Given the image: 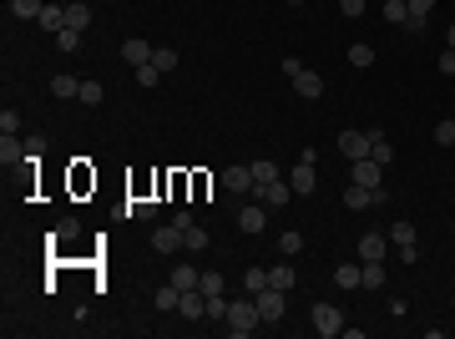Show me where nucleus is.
<instances>
[{
    "instance_id": "f257e3e1",
    "label": "nucleus",
    "mask_w": 455,
    "mask_h": 339,
    "mask_svg": "<svg viewBox=\"0 0 455 339\" xmlns=\"http://www.w3.org/2000/svg\"><path fill=\"white\" fill-rule=\"evenodd\" d=\"M233 334H253L258 324H263V314H258V304H253V294L248 299H228V319H223Z\"/></svg>"
},
{
    "instance_id": "f03ea898",
    "label": "nucleus",
    "mask_w": 455,
    "mask_h": 339,
    "mask_svg": "<svg viewBox=\"0 0 455 339\" xmlns=\"http://www.w3.org/2000/svg\"><path fill=\"white\" fill-rule=\"evenodd\" d=\"M289 188H294L299 198L319 188V173H314V147H304V157L294 162V173H289Z\"/></svg>"
},
{
    "instance_id": "7ed1b4c3",
    "label": "nucleus",
    "mask_w": 455,
    "mask_h": 339,
    "mask_svg": "<svg viewBox=\"0 0 455 339\" xmlns=\"http://www.w3.org/2000/svg\"><path fill=\"white\" fill-rule=\"evenodd\" d=\"M389 243L400 248V258H405V263H415V258H420V243H415V223H405V218H400V223H389Z\"/></svg>"
},
{
    "instance_id": "20e7f679",
    "label": "nucleus",
    "mask_w": 455,
    "mask_h": 339,
    "mask_svg": "<svg viewBox=\"0 0 455 339\" xmlns=\"http://www.w3.org/2000/svg\"><path fill=\"white\" fill-rule=\"evenodd\" d=\"M314 329H319L324 339H334V334H344V314H339L334 304H314Z\"/></svg>"
},
{
    "instance_id": "39448f33",
    "label": "nucleus",
    "mask_w": 455,
    "mask_h": 339,
    "mask_svg": "<svg viewBox=\"0 0 455 339\" xmlns=\"http://www.w3.org/2000/svg\"><path fill=\"white\" fill-rule=\"evenodd\" d=\"M354 248H359V263H384V253H389V233H364Z\"/></svg>"
},
{
    "instance_id": "423d86ee",
    "label": "nucleus",
    "mask_w": 455,
    "mask_h": 339,
    "mask_svg": "<svg viewBox=\"0 0 455 339\" xmlns=\"http://www.w3.org/2000/svg\"><path fill=\"white\" fill-rule=\"evenodd\" d=\"M253 304H258V314H263V324H273V319H283V289H258L253 294Z\"/></svg>"
},
{
    "instance_id": "0eeeda50",
    "label": "nucleus",
    "mask_w": 455,
    "mask_h": 339,
    "mask_svg": "<svg viewBox=\"0 0 455 339\" xmlns=\"http://www.w3.org/2000/svg\"><path fill=\"white\" fill-rule=\"evenodd\" d=\"M289 81H294V91H299L304 101H319V96H324V76H319V71H309V66H304V71H294Z\"/></svg>"
},
{
    "instance_id": "6e6552de",
    "label": "nucleus",
    "mask_w": 455,
    "mask_h": 339,
    "mask_svg": "<svg viewBox=\"0 0 455 339\" xmlns=\"http://www.w3.org/2000/svg\"><path fill=\"white\" fill-rule=\"evenodd\" d=\"M379 178H384V167H379L374 157H354V183H359V188H384Z\"/></svg>"
},
{
    "instance_id": "1a4fd4ad",
    "label": "nucleus",
    "mask_w": 455,
    "mask_h": 339,
    "mask_svg": "<svg viewBox=\"0 0 455 339\" xmlns=\"http://www.w3.org/2000/svg\"><path fill=\"white\" fill-rule=\"evenodd\" d=\"M183 243H188V233L178 228V223H167V228L152 233V248H157V253H173V248H183Z\"/></svg>"
},
{
    "instance_id": "9d476101",
    "label": "nucleus",
    "mask_w": 455,
    "mask_h": 339,
    "mask_svg": "<svg viewBox=\"0 0 455 339\" xmlns=\"http://www.w3.org/2000/svg\"><path fill=\"white\" fill-rule=\"evenodd\" d=\"M238 228H243V233H253V238H258V233L268 228V213L258 208V198H253V203H248V208L238 213Z\"/></svg>"
},
{
    "instance_id": "9b49d317",
    "label": "nucleus",
    "mask_w": 455,
    "mask_h": 339,
    "mask_svg": "<svg viewBox=\"0 0 455 339\" xmlns=\"http://www.w3.org/2000/svg\"><path fill=\"white\" fill-rule=\"evenodd\" d=\"M339 152H344L349 162L354 157H369V132H339Z\"/></svg>"
},
{
    "instance_id": "f8f14e48",
    "label": "nucleus",
    "mask_w": 455,
    "mask_h": 339,
    "mask_svg": "<svg viewBox=\"0 0 455 339\" xmlns=\"http://www.w3.org/2000/svg\"><path fill=\"white\" fill-rule=\"evenodd\" d=\"M178 314H183V319H203V314H208V294H203V289H183Z\"/></svg>"
},
{
    "instance_id": "ddd939ff",
    "label": "nucleus",
    "mask_w": 455,
    "mask_h": 339,
    "mask_svg": "<svg viewBox=\"0 0 455 339\" xmlns=\"http://www.w3.org/2000/svg\"><path fill=\"white\" fill-rule=\"evenodd\" d=\"M223 188H228V193H248V188H253V167H243V162L228 167V173H223Z\"/></svg>"
},
{
    "instance_id": "4468645a",
    "label": "nucleus",
    "mask_w": 455,
    "mask_h": 339,
    "mask_svg": "<svg viewBox=\"0 0 455 339\" xmlns=\"http://www.w3.org/2000/svg\"><path fill=\"white\" fill-rule=\"evenodd\" d=\"M344 208H354V213L374 208V188H359V183H349V193H344Z\"/></svg>"
},
{
    "instance_id": "2eb2a0df",
    "label": "nucleus",
    "mask_w": 455,
    "mask_h": 339,
    "mask_svg": "<svg viewBox=\"0 0 455 339\" xmlns=\"http://www.w3.org/2000/svg\"><path fill=\"white\" fill-rule=\"evenodd\" d=\"M268 284H273V289H283V294H289V289L299 284V278H294V263H273V268H268Z\"/></svg>"
},
{
    "instance_id": "dca6fc26",
    "label": "nucleus",
    "mask_w": 455,
    "mask_h": 339,
    "mask_svg": "<svg viewBox=\"0 0 455 339\" xmlns=\"http://www.w3.org/2000/svg\"><path fill=\"white\" fill-rule=\"evenodd\" d=\"M152 51H157V46H147V41H122V56H127L132 66H147V61H152Z\"/></svg>"
},
{
    "instance_id": "f3484780",
    "label": "nucleus",
    "mask_w": 455,
    "mask_h": 339,
    "mask_svg": "<svg viewBox=\"0 0 455 339\" xmlns=\"http://www.w3.org/2000/svg\"><path fill=\"white\" fill-rule=\"evenodd\" d=\"M369 157H374V162H379V167H384V162H389V157H394V147H389V137H384V132H379V127H374V132H369Z\"/></svg>"
},
{
    "instance_id": "a211bd4d",
    "label": "nucleus",
    "mask_w": 455,
    "mask_h": 339,
    "mask_svg": "<svg viewBox=\"0 0 455 339\" xmlns=\"http://www.w3.org/2000/svg\"><path fill=\"white\" fill-rule=\"evenodd\" d=\"M41 26L56 36V31H66V6H56V0H51V6L41 11Z\"/></svg>"
},
{
    "instance_id": "6ab92c4d",
    "label": "nucleus",
    "mask_w": 455,
    "mask_h": 339,
    "mask_svg": "<svg viewBox=\"0 0 455 339\" xmlns=\"http://www.w3.org/2000/svg\"><path fill=\"white\" fill-rule=\"evenodd\" d=\"M334 284H339V289H364V284H359V263H339V268H334Z\"/></svg>"
},
{
    "instance_id": "aec40b11",
    "label": "nucleus",
    "mask_w": 455,
    "mask_h": 339,
    "mask_svg": "<svg viewBox=\"0 0 455 339\" xmlns=\"http://www.w3.org/2000/svg\"><path fill=\"white\" fill-rule=\"evenodd\" d=\"M152 66H157L162 76H167V71H178V51H173V46H157V51H152Z\"/></svg>"
},
{
    "instance_id": "412c9836",
    "label": "nucleus",
    "mask_w": 455,
    "mask_h": 339,
    "mask_svg": "<svg viewBox=\"0 0 455 339\" xmlns=\"http://www.w3.org/2000/svg\"><path fill=\"white\" fill-rule=\"evenodd\" d=\"M41 0H11V16H21V21H41Z\"/></svg>"
},
{
    "instance_id": "4be33fe9",
    "label": "nucleus",
    "mask_w": 455,
    "mask_h": 339,
    "mask_svg": "<svg viewBox=\"0 0 455 339\" xmlns=\"http://www.w3.org/2000/svg\"><path fill=\"white\" fill-rule=\"evenodd\" d=\"M359 284L364 289H379L384 284V263H359Z\"/></svg>"
},
{
    "instance_id": "5701e85b",
    "label": "nucleus",
    "mask_w": 455,
    "mask_h": 339,
    "mask_svg": "<svg viewBox=\"0 0 455 339\" xmlns=\"http://www.w3.org/2000/svg\"><path fill=\"white\" fill-rule=\"evenodd\" d=\"M384 21L389 26H405L410 21V6H405V0H384Z\"/></svg>"
},
{
    "instance_id": "b1692460",
    "label": "nucleus",
    "mask_w": 455,
    "mask_h": 339,
    "mask_svg": "<svg viewBox=\"0 0 455 339\" xmlns=\"http://www.w3.org/2000/svg\"><path fill=\"white\" fill-rule=\"evenodd\" d=\"M198 278H203V273H198L193 263H183V268H173V284H178V289H198Z\"/></svg>"
},
{
    "instance_id": "393cba45",
    "label": "nucleus",
    "mask_w": 455,
    "mask_h": 339,
    "mask_svg": "<svg viewBox=\"0 0 455 339\" xmlns=\"http://www.w3.org/2000/svg\"><path fill=\"white\" fill-rule=\"evenodd\" d=\"M243 289H248V294H258V289H268V268H258V263H253V268L243 273Z\"/></svg>"
},
{
    "instance_id": "a878e982",
    "label": "nucleus",
    "mask_w": 455,
    "mask_h": 339,
    "mask_svg": "<svg viewBox=\"0 0 455 339\" xmlns=\"http://www.w3.org/2000/svg\"><path fill=\"white\" fill-rule=\"evenodd\" d=\"M178 304H183V289L178 284H162L157 289V309H178Z\"/></svg>"
},
{
    "instance_id": "bb28decb",
    "label": "nucleus",
    "mask_w": 455,
    "mask_h": 339,
    "mask_svg": "<svg viewBox=\"0 0 455 339\" xmlns=\"http://www.w3.org/2000/svg\"><path fill=\"white\" fill-rule=\"evenodd\" d=\"M76 91H81L76 76H51V96H76Z\"/></svg>"
},
{
    "instance_id": "cd10ccee",
    "label": "nucleus",
    "mask_w": 455,
    "mask_h": 339,
    "mask_svg": "<svg viewBox=\"0 0 455 339\" xmlns=\"http://www.w3.org/2000/svg\"><path fill=\"white\" fill-rule=\"evenodd\" d=\"M66 26H76V31H86V26H91V11L81 6V0H76V6H66Z\"/></svg>"
},
{
    "instance_id": "c85d7f7f",
    "label": "nucleus",
    "mask_w": 455,
    "mask_h": 339,
    "mask_svg": "<svg viewBox=\"0 0 455 339\" xmlns=\"http://www.w3.org/2000/svg\"><path fill=\"white\" fill-rule=\"evenodd\" d=\"M198 289L213 299V294H223V289H228V278H223V273H203V278H198Z\"/></svg>"
},
{
    "instance_id": "c756f323",
    "label": "nucleus",
    "mask_w": 455,
    "mask_h": 339,
    "mask_svg": "<svg viewBox=\"0 0 455 339\" xmlns=\"http://www.w3.org/2000/svg\"><path fill=\"white\" fill-rule=\"evenodd\" d=\"M349 66H374V46H349Z\"/></svg>"
},
{
    "instance_id": "7c9ffc66",
    "label": "nucleus",
    "mask_w": 455,
    "mask_h": 339,
    "mask_svg": "<svg viewBox=\"0 0 455 339\" xmlns=\"http://www.w3.org/2000/svg\"><path fill=\"white\" fill-rule=\"evenodd\" d=\"M0 162H26V147L16 137H6V142H0Z\"/></svg>"
},
{
    "instance_id": "2f4dec72",
    "label": "nucleus",
    "mask_w": 455,
    "mask_h": 339,
    "mask_svg": "<svg viewBox=\"0 0 455 339\" xmlns=\"http://www.w3.org/2000/svg\"><path fill=\"white\" fill-rule=\"evenodd\" d=\"M51 41L61 46V51H76V46H81V31H76V26H66V31H56Z\"/></svg>"
},
{
    "instance_id": "473e14b6",
    "label": "nucleus",
    "mask_w": 455,
    "mask_h": 339,
    "mask_svg": "<svg viewBox=\"0 0 455 339\" xmlns=\"http://www.w3.org/2000/svg\"><path fill=\"white\" fill-rule=\"evenodd\" d=\"M253 183H278V162H253Z\"/></svg>"
},
{
    "instance_id": "72a5a7b5",
    "label": "nucleus",
    "mask_w": 455,
    "mask_h": 339,
    "mask_svg": "<svg viewBox=\"0 0 455 339\" xmlns=\"http://www.w3.org/2000/svg\"><path fill=\"white\" fill-rule=\"evenodd\" d=\"M299 248H304V238H299L294 228H289V233H283V238H278V253H283V258H294Z\"/></svg>"
},
{
    "instance_id": "f704fd0d",
    "label": "nucleus",
    "mask_w": 455,
    "mask_h": 339,
    "mask_svg": "<svg viewBox=\"0 0 455 339\" xmlns=\"http://www.w3.org/2000/svg\"><path fill=\"white\" fill-rule=\"evenodd\" d=\"M137 86H162V71L147 61V66H137Z\"/></svg>"
},
{
    "instance_id": "c9c22d12",
    "label": "nucleus",
    "mask_w": 455,
    "mask_h": 339,
    "mask_svg": "<svg viewBox=\"0 0 455 339\" xmlns=\"http://www.w3.org/2000/svg\"><path fill=\"white\" fill-rule=\"evenodd\" d=\"M435 142L440 147H455V122H435Z\"/></svg>"
},
{
    "instance_id": "e433bc0d",
    "label": "nucleus",
    "mask_w": 455,
    "mask_h": 339,
    "mask_svg": "<svg viewBox=\"0 0 455 339\" xmlns=\"http://www.w3.org/2000/svg\"><path fill=\"white\" fill-rule=\"evenodd\" d=\"M183 248H208V228H198V223H193V228H188V243Z\"/></svg>"
},
{
    "instance_id": "4c0bfd02",
    "label": "nucleus",
    "mask_w": 455,
    "mask_h": 339,
    "mask_svg": "<svg viewBox=\"0 0 455 339\" xmlns=\"http://www.w3.org/2000/svg\"><path fill=\"white\" fill-rule=\"evenodd\" d=\"M16 127H21V117L6 106V111H0V132H6V137H16Z\"/></svg>"
},
{
    "instance_id": "58836bf2",
    "label": "nucleus",
    "mask_w": 455,
    "mask_h": 339,
    "mask_svg": "<svg viewBox=\"0 0 455 339\" xmlns=\"http://www.w3.org/2000/svg\"><path fill=\"white\" fill-rule=\"evenodd\" d=\"M76 96H81L86 106H96V101H101V86H96V81H81V91H76Z\"/></svg>"
},
{
    "instance_id": "ea45409f",
    "label": "nucleus",
    "mask_w": 455,
    "mask_h": 339,
    "mask_svg": "<svg viewBox=\"0 0 455 339\" xmlns=\"http://www.w3.org/2000/svg\"><path fill=\"white\" fill-rule=\"evenodd\" d=\"M152 208H157V203H147V198H132V203H127L132 218H152Z\"/></svg>"
},
{
    "instance_id": "a19ab883",
    "label": "nucleus",
    "mask_w": 455,
    "mask_h": 339,
    "mask_svg": "<svg viewBox=\"0 0 455 339\" xmlns=\"http://www.w3.org/2000/svg\"><path fill=\"white\" fill-rule=\"evenodd\" d=\"M208 319H228V299H223V294L208 299Z\"/></svg>"
},
{
    "instance_id": "79ce46f5",
    "label": "nucleus",
    "mask_w": 455,
    "mask_h": 339,
    "mask_svg": "<svg viewBox=\"0 0 455 339\" xmlns=\"http://www.w3.org/2000/svg\"><path fill=\"white\" fill-rule=\"evenodd\" d=\"M405 6H410V16H425V21H430V11H435V0H405Z\"/></svg>"
},
{
    "instance_id": "37998d69",
    "label": "nucleus",
    "mask_w": 455,
    "mask_h": 339,
    "mask_svg": "<svg viewBox=\"0 0 455 339\" xmlns=\"http://www.w3.org/2000/svg\"><path fill=\"white\" fill-rule=\"evenodd\" d=\"M339 11H344V16L354 21V16H364V0H339Z\"/></svg>"
},
{
    "instance_id": "c03bdc74",
    "label": "nucleus",
    "mask_w": 455,
    "mask_h": 339,
    "mask_svg": "<svg viewBox=\"0 0 455 339\" xmlns=\"http://www.w3.org/2000/svg\"><path fill=\"white\" fill-rule=\"evenodd\" d=\"M440 71H445V76H455V46H450V51L440 56Z\"/></svg>"
},
{
    "instance_id": "a18cd8bd",
    "label": "nucleus",
    "mask_w": 455,
    "mask_h": 339,
    "mask_svg": "<svg viewBox=\"0 0 455 339\" xmlns=\"http://www.w3.org/2000/svg\"><path fill=\"white\" fill-rule=\"evenodd\" d=\"M450 46H455V21H450Z\"/></svg>"
}]
</instances>
